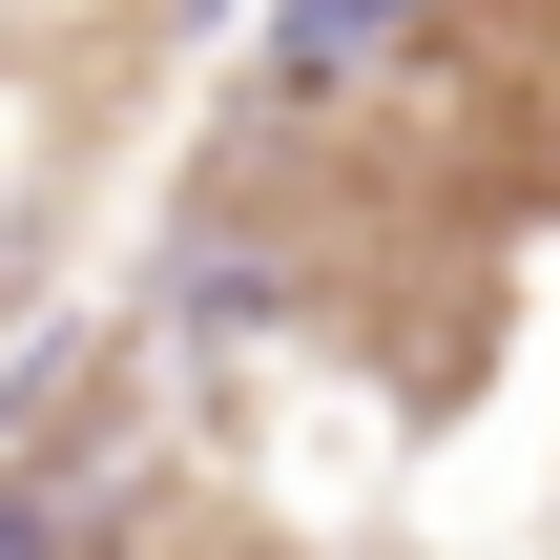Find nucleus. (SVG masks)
Instances as JSON below:
<instances>
[{
    "instance_id": "f257e3e1",
    "label": "nucleus",
    "mask_w": 560,
    "mask_h": 560,
    "mask_svg": "<svg viewBox=\"0 0 560 560\" xmlns=\"http://www.w3.org/2000/svg\"><path fill=\"white\" fill-rule=\"evenodd\" d=\"M395 42H416V0H291V21H270V83L312 104V83H353V62H395Z\"/></svg>"
}]
</instances>
